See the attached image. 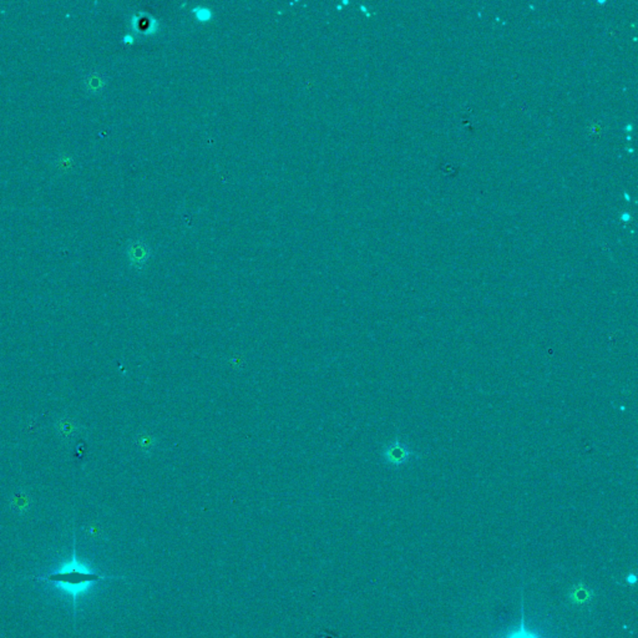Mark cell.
<instances>
[{
	"instance_id": "1",
	"label": "cell",
	"mask_w": 638,
	"mask_h": 638,
	"mask_svg": "<svg viewBox=\"0 0 638 638\" xmlns=\"http://www.w3.org/2000/svg\"><path fill=\"white\" fill-rule=\"evenodd\" d=\"M104 576H101L99 573L90 571L85 568L84 565L78 561L76 558V550H73V558L69 563H65L64 566L56 571V572L50 573L44 577H39V581H46V582L56 583L61 590H64L65 592L71 595L73 600L76 601V598L79 597L81 593L85 592L89 586L93 583L99 582L103 580H106Z\"/></svg>"
},
{
	"instance_id": "2",
	"label": "cell",
	"mask_w": 638,
	"mask_h": 638,
	"mask_svg": "<svg viewBox=\"0 0 638 638\" xmlns=\"http://www.w3.org/2000/svg\"><path fill=\"white\" fill-rule=\"evenodd\" d=\"M384 463L390 468H403L414 460H418L419 454L413 451L408 445L402 443L397 436L392 443L387 444L382 450Z\"/></svg>"
},
{
	"instance_id": "3",
	"label": "cell",
	"mask_w": 638,
	"mask_h": 638,
	"mask_svg": "<svg viewBox=\"0 0 638 638\" xmlns=\"http://www.w3.org/2000/svg\"><path fill=\"white\" fill-rule=\"evenodd\" d=\"M129 257L131 263L136 267H142L150 257V249L142 242H136L131 246L129 251Z\"/></svg>"
},
{
	"instance_id": "4",
	"label": "cell",
	"mask_w": 638,
	"mask_h": 638,
	"mask_svg": "<svg viewBox=\"0 0 638 638\" xmlns=\"http://www.w3.org/2000/svg\"><path fill=\"white\" fill-rule=\"evenodd\" d=\"M592 590L582 582L578 583L577 586H575L570 592V598L572 600V602L577 603L580 606L587 605L592 600Z\"/></svg>"
},
{
	"instance_id": "5",
	"label": "cell",
	"mask_w": 638,
	"mask_h": 638,
	"mask_svg": "<svg viewBox=\"0 0 638 638\" xmlns=\"http://www.w3.org/2000/svg\"><path fill=\"white\" fill-rule=\"evenodd\" d=\"M521 622H520V627L518 629H515L513 633H510L508 637L506 638H540L536 634H533V632H530L526 626H525V613H523V601L521 602Z\"/></svg>"
},
{
	"instance_id": "6",
	"label": "cell",
	"mask_w": 638,
	"mask_h": 638,
	"mask_svg": "<svg viewBox=\"0 0 638 638\" xmlns=\"http://www.w3.org/2000/svg\"><path fill=\"white\" fill-rule=\"evenodd\" d=\"M137 445L144 453L149 454L154 450L156 446V438L152 434L144 433L140 435L137 439Z\"/></svg>"
},
{
	"instance_id": "7",
	"label": "cell",
	"mask_w": 638,
	"mask_h": 638,
	"mask_svg": "<svg viewBox=\"0 0 638 638\" xmlns=\"http://www.w3.org/2000/svg\"><path fill=\"white\" fill-rule=\"evenodd\" d=\"M194 11L196 13V15H197V18H199V20H202V21H204V20H209V18H211V15H212V13L209 11V9H206V8H201V9L197 8V9H194Z\"/></svg>"
},
{
	"instance_id": "8",
	"label": "cell",
	"mask_w": 638,
	"mask_h": 638,
	"mask_svg": "<svg viewBox=\"0 0 638 638\" xmlns=\"http://www.w3.org/2000/svg\"><path fill=\"white\" fill-rule=\"evenodd\" d=\"M636 581H637V577H636V575H629V576H627V582L628 583H632V585H633V583H636Z\"/></svg>"
}]
</instances>
